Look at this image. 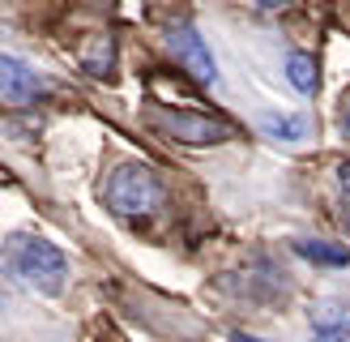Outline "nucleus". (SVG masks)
I'll use <instances>...</instances> for the list:
<instances>
[{"label":"nucleus","instance_id":"6e6552de","mask_svg":"<svg viewBox=\"0 0 350 342\" xmlns=\"http://www.w3.org/2000/svg\"><path fill=\"white\" fill-rule=\"evenodd\" d=\"M286 77H291V86L299 94H317V86H321L317 60H312L308 51H291V56H286Z\"/></svg>","mask_w":350,"mask_h":342},{"label":"nucleus","instance_id":"9b49d317","mask_svg":"<svg viewBox=\"0 0 350 342\" xmlns=\"http://www.w3.org/2000/svg\"><path fill=\"white\" fill-rule=\"evenodd\" d=\"M338 184H342V201H346V222H350V163L338 167Z\"/></svg>","mask_w":350,"mask_h":342},{"label":"nucleus","instance_id":"7ed1b4c3","mask_svg":"<svg viewBox=\"0 0 350 342\" xmlns=\"http://www.w3.org/2000/svg\"><path fill=\"white\" fill-rule=\"evenodd\" d=\"M142 120L159 137L180 142V146H218V142H231L235 137V124H226V120H218V116L188 111V107H163V103L146 107Z\"/></svg>","mask_w":350,"mask_h":342},{"label":"nucleus","instance_id":"4468645a","mask_svg":"<svg viewBox=\"0 0 350 342\" xmlns=\"http://www.w3.org/2000/svg\"><path fill=\"white\" fill-rule=\"evenodd\" d=\"M317 342H346V338H334V334H321Z\"/></svg>","mask_w":350,"mask_h":342},{"label":"nucleus","instance_id":"423d86ee","mask_svg":"<svg viewBox=\"0 0 350 342\" xmlns=\"http://www.w3.org/2000/svg\"><path fill=\"white\" fill-rule=\"evenodd\" d=\"M81 64H85L90 77H107L111 64H116V39L111 34H90L85 47H81Z\"/></svg>","mask_w":350,"mask_h":342},{"label":"nucleus","instance_id":"39448f33","mask_svg":"<svg viewBox=\"0 0 350 342\" xmlns=\"http://www.w3.org/2000/svg\"><path fill=\"white\" fill-rule=\"evenodd\" d=\"M43 94H47V81L34 73L22 56L0 51V103H5V107H26V103L43 98Z\"/></svg>","mask_w":350,"mask_h":342},{"label":"nucleus","instance_id":"f257e3e1","mask_svg":"<svg viewBox=\"0 0 350 342\" xmlns=\"http://www.w3.org/2000/svg\"><path fill=\"white\" fill-rule=\"evenodd\" d=\"M0 256H5L13 278L22 287H30L34 295H60V291L68 287V261H64V252L51 244V239L17 231V235L5 239Z\"/></svg>","mask_w":350,"mask_h":342},{"label":"nucleus","instance_id":"ddd939ff","mask_svg":"<svg viewBox=\"0 0 350 342\" xmlns=\"http://www.w3.org/2000/svg\"><path fill=\"white\" fill-rule=\"evenodd\" d=\"M235 342H265V338H256V334H235Z\"/></svg>","mask_w":350,"mask_h":342},{"label":"nucleus","instance_id":"1a4fd4ad","mask_svg":"<svg viewBox=\"0 0 350 342\" xmlns=\"http://www.w3.org/2000/svg\"><path fill=\"white\" fill-rule=\"evenodd\" d=\"M295 252L308 256V261H321V265H350V248L329 244V239H295Z\"/></svg>","mask_w":350,"mask_h":342},{"label":"nucleus","instance_id":"f8f14e48","mask_svg":"<svg viewBox=\"0 0 350 342\" xmlns=\"http://www.w3.org/2000/svg\"><path fill=\"white\" fill-rule=\"evenodd\" d=\"M256 5H260V9H286L291 0H256Z\"/></svg>","mask_w":350,"mask_h":342},{"label":"nucleus","instance_id":"9d476101","mask_svg":"<svg viewBox=\"0 0 350 342\" xmlns=\"http://www.w3.org/2000/svg\"><path fill=\"white\" fill-rule=\"evenodd\" d=\"M312 325H317L321 334L346 338L350 334V308H342V304H321V308H312Z\"/></svg>","mask_w":350,"mask_h":342},{"label":"nucleus","instance_id":"0eeeda50","mask_svg":"<svg viewBox=\"0 0 350 342\" xmlns=\"http://www.w3.org/2000/svg\"><path fill=\"white\" fill-rule=\"evenodd\" d=\"M260 129H265L273 142H304L308 137V116H278V111H265L260 116Z\"/></svg>","mask_w":350,"mask_h":342},{"label":"nucleus","instance_id":"20e7f679","mask_svg":"<svg viewBox=\"0 0 350 342\" xmlns=\"http://www.w3.org/2000/svg\"><path fill=\"white\" fill-rule=\"evenodd\" d=\"M167 47H171L175 64H180L192 81H201V86H214L218 81L214 56H209V47H205V39L197 34V26H192V22H171L167 26Z\"/></svg>","mask_w":350,"mask_h":342},{"label":"nucleus","instance_id":"f03ea898","mask_svg":"<svg viewBox=\"0 0 350 342\" xmlns=\"http://www.w3.org/2000/svg\"><path fill=\"white\" fill-rule=\"evenodd\" d=\"M103 197H107V205H111L116 214L142 218V214H154L163 205L167 188H163L159 171H154L150 163H120V167H111Z\"/></svg>","mask_w":350,"mask_h":342}]
</instances>
